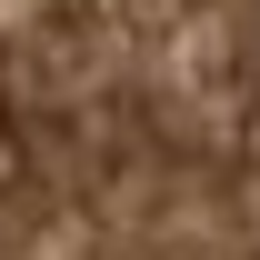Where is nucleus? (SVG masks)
Instances as JSON below:
<instances>
[{
    "instance_id": "nucleus-1",
    "label": "nucleus",
    "mask_w": 260,
    "mask_h": 260,
    "mask_svg": "<svg viewBox=\"0 0 260 260\" xmlns=\"http://www.w3.org/2000/svg\"><path fill=\"white\" fill-rule=\"evenodd\" d=\"M0 260H260V0H0Z\"/></svg>"
}]
</instances>
